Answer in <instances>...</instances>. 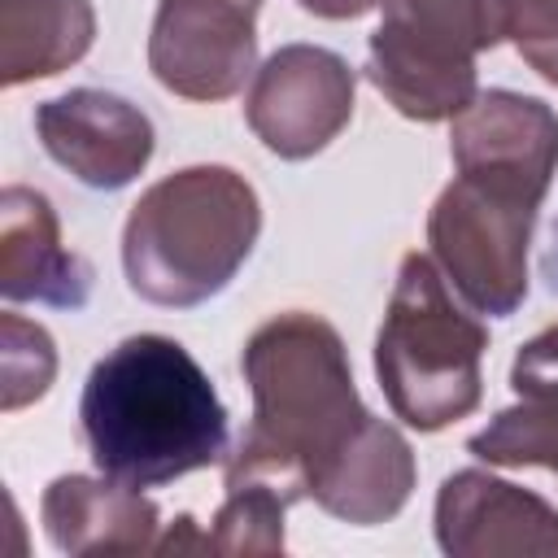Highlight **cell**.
Instances as JSON below:
<instances>
[{
    "mask_svg": "<svg viewBox=\"0 0 558 558\" xmlns=\"http://www.w3.org/2000/svg\"><path fill=\"white\" fill-rule=\"evenodd\" d=\"M92 266L61 240L57 209L44 192L9 183L0 192V292L4 301H39L83 310L92 296Z\"/></svg>",
    "mask_w": 558,
    "mask_h": 558,
    "instance_id": "11",
    "label": "cell"
},
{
    "mask_svg": "<svg viewBox=\"0 0 558 558\" xmlns=\"http://www.w3.org/2000/svg\"><path fill=\"white\" fill-rule=\"evenodd\" d=\"M453 179L427 214L440 275L475 310L506 318L527 296V244L558 170V113L523 92H480L449 131Z\"/></svg>",
    "mask_w": 558,
    "mask_h": 558,
    "instance_id": "2",
    "label": "cell"
},
{
    "mask_svg": "<svg viewBox=\"0 0 558 558\" xmlns=\"http://www.w3.org/2000/svg\"><path fill=\"white\" fill-rule=\"evenodd\" d=\"M262 235L253 183L231 166H187L157 179L126 214L122 270L135 296L192 310L218 296Z\"/></svg>",
    "mask_w": 558,
    "mask_h": 558,
    "instance_id": "4",
    "label": "cell"
},
{
    "mask_svg": "<svg viewBox=\"0 0 558 558\" xmlns=\"http://www.w3.org/2000/svg\"><path fill=\"white\" fill-rule=\"evenodd\" d=\"M78 418L96 471L131 488H161L227 458V405L201 362L157 331L126 336L92 366Z\"/></svg>",
    "mask_w": 558,
    "mask_h": 558,
    "instance_id": "3",
    "label": "cell"
},
{
    "mask_svg": "<svg viewBox=\"0 0 558 558\" xmlns=\"http://www.w3.org/2000/svg\"><path fill=\"white\" fill-rule=\"evenodd\" d=\"M366 78L410 122H453L475 96V57L506 39V0H379Z\"/></svg>",
    "mask_w": 558,
    "mask_h": 558,
    "instance_id": "6",
    "label": "cell"
},
{
    "mask_svg": "<svg viewBox=\"0 0 558 558\" xmlns=\"http://www.w3.org/2000/svg\"><path fill=\"white\" fill-rule=\"evenodd\" d=\"M357 74L323 44L275 48L244 96V118L253 135L283 161H305L323 153L353 118Z\"/></svg>",
    "mask_w": 558,
    "mask_h": 558,
    "instance_id": "7",
    "label": "cell"
},
{
    "mask_svg": "<svg viewBox=\"0 0 558 558\" xmlns=\"http://www.w3.org/2000/svg\"><path fill=\"white\" fill-rule=\"evenodd\" d=\"M541 270H545V279H549V288H554V296H558V227H554V244H549V253H545V262H541Z\"/></svg>",
    "mask_w": 558,
    "mask_h": 558,
    "instance_id": "21",
    "label": "cell"
},
{
    "mask_svg": "<svg viewBox=\"0 0 558 558\" xmlns=\"http://www.w3.org/2000/svg\"><path fill=\"white\" fill-rule=\"evenodd\" d=\"M39 523L52 549L70 558L153 554L161 527L153 497L109 475H57L39 497Z\"/></svg>",
    "mask_w": 558,
    "mask_h": 558,
    "instance_id": "12",
    "label": "cell"
},
{
    "mask_svg": "<svg viewBox=\"0 0 558 558\" xmlns=\"http://www.w3.org/2000/svg\"><path fill=\"white\" fill-rule=\"evenodd\" d=\"M305 13H314V17H327V22H349V17H362V13H371L379 0H296Z\"/></svg>",
    "mask_w": 558,
    "mask_h": 558,
    "instance_id": "20",
    "label": "cell"
},
{
    "mask_svg": "<svg viewBox=\"0 0 558 558\" xmlns=\"http://www.w3.org/2000/svg\"><path fill=\"white\" fill-rule=\"evenodd\" d=\"M96 13L87 0H0V83L52 78L87 57Z\"/></svg>",
    "mask_w": 558,
    "mask_h": 558,
    "instance_id": "13",
    "label": "cell"
},
{
    "mask_svg": "<svg viewBox=\"0 0 558 558\" xmlns=\"http://www.w3.org/2000/svg\"><path fill=\"white\" fill-rule=\"evenodd\" d=\"M240 371L253 418L227 453V484H270L288 506L314 497L353 527L401 514L418 475L414 449L362 405L349 349L327 318L275 314L248 336Z\"/></svg>",
    "mask_w": 558,
    "mask_h": 558,
    "instance_id": "1",
    "label": "cell"
},
{
    "mask_svg": "<svg viewBox=\"0 0 558 558\" xmlns=\"http://www.w3.org/2000/svg\"><path fill=\"white\" fill-rule=\"evenodd\" d=\"M510 388L519 392V401H558V323L514 353Z\"/></svg>",
    "mask_w": 558,
    "mask_h": 558,
    "instance_id": "18",
    "label": "cell"
},
{
    "mask_svg": "<svg viewBox=\"0 0 558 558\" xmlns=\"http://www.w3.org/2000/svg\"><path fill=\"white\" fill-rule=\"evenodd\" d=\"M484 323L453 301L440 266L405 253L375 336V379L392 414L414 432L466 418L484 397Z\"/></svg>",
    "mask_w": 558,
    "mask_h": 558,
    "instance_id": "5",
    "label": "cell"
},
{
    "mask_svg": "<svg viewBox=\"0 0 558 558\" xmlns=\"http://www.w3.org/2000/svg\"><path fill=\"white\" fill-rule=\"evenodd\" d=\"M57 375V349L52 336L22 318V314H4L0 318V410L13 414L31 401H39L48 392Z\"/></svg>",
    "mask_w": 558,
    "mask_h": 558,
    "instance_id": "16",
    "label": "cell"
},
{
    "mask_svg": "<svg viewBox=\"0 0 558 558\" xmlns=\"http://www.w3.org/2000/svg\"><path fill=\"white\" fill-rule=\"evenodd\" d=\"M436 545L449 558H554L558 510L488 471H453L436 493Z\"/></svg>",
    "mask_w": 558,
    "mask_h": 558,
    "instance_id": "10",
    "label": "cell"
},
{
    "mask_svg": "<svg viewBox=\"0 0 558 558\" xmlns=\"http://www.w3.org/2000/svg\"><path fill=\"white\" fill-rule=\"evenodd\" d=\"M262 0H157L148 35L153 78L183 100H227L257 74Z\"/></svg>",
    "mask_w": 558,
    "mask_h": 558,
    "instance_id": "8",
    "label": "cell"
},
{
    "mask_svg": "<svg viewBox=\"0 0 558 558\" xmlns=\"http://www.w3.org/2000/svg\"><path fill=\"white\" fill-rule=\"evenodd\" d=\"M466 449L488 466H545L558 471V401H519L493 414Z\"/></svg>",
    "mask_w": 558,
    "mask_h": 558,
    "instance_id": "14",
    "label": "cell"
},
{
    "mask_svg": "<svg viewBox=\"0 0 558 558\" xmlns=\"http://www.w3.org/2000/svg\"><path fill=\"white\" fill-rule=\"evenodd\" d=\"M44 153L83 187L118 192L135 183L153 157V122L140 105L100 87H70L35 109Z\"/></svg>",
    "mask_w": 558,
    "mask_h": 558,
    "instance_id": "9",
    "label": "cell"
},
{
    "mask_svg": "<svg viewBox=\"0 0 558 558\" xmlns=\"http://www.w3.org/2000/svg\"><path fill=\"white\" fill-rule=\"evenodd\" d=\"M506 39L545 83L558 87V0H506Z\"/></svg>",
    "mask_w": 558,
    "mask_h": 558,
    "instance_id": "17",
    "label": "cell"
},
{
    "mask_svg": "<svg viewBox=\"0 0 558 558\" xmlns=\"http://www.w3.org/2000/svg\"><path fill=\"white\" fill-rule=\"evenodd\" d=\"M153 554H214V545H209V532H201L192 514H179L166 527V536H157Z\"/></svg>",
    "mask_w": 558,
    "mask_h": 558,
    "instance_id": "19",
    "label": "cell"
},
{
    "mask_svg": "<svg viewBox=\"0 0 558 558\" xmlns=\"http://www.w3.org/2000/svg\"><path fill=\"white\" fill-rule=\"evenodd\" d=\"M283 493L270 484H227L214 514V554H283Z\"/></svg>",
    "mask_w": 558,
    "mask_h": 558,
    "instance_id": "15",
    "label": "cell"
}]
</instances>
